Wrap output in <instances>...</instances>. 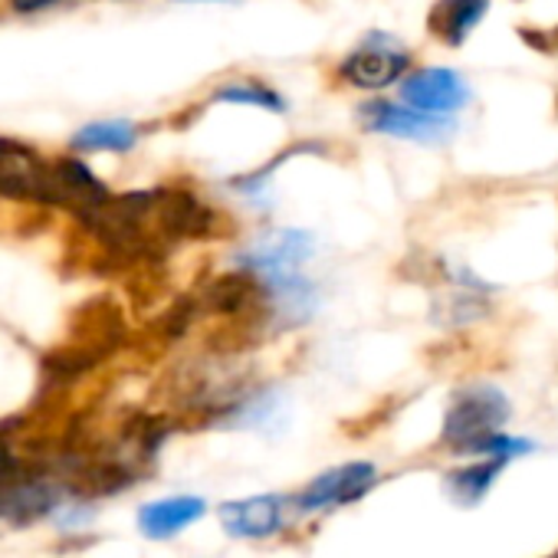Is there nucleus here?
<instances>
[{
  "label": "nucleus",
  "mask_w": 558,
  "mask_h": 558,
  "mask_svg": "<svg viewBox=\"0 0 558 558\" xmlns=\"http://www.w3.org/2000/svg\"><path fill=\"white\" fill-rule=\"evenodd\" d=\"M210 102H223V106H246V109H259L269 116H287L290 112V99L279 93L272 83L256 80V76H233L223 80L214 93Z\"/></svg>",
  "instance_id": "11"
},
{
  "label": "nucleus",
  "mask_w": 558,
  "mask_h": 558,
  "mask_svg": "<svg viewBox=\"0 0 558 558\" xmlns=\"http://www.w3.org/2000/svg\"><path fill=\"white\" fill-rule=\"evenodd\" d=\"M496 290H473V287H453L434 300V323L444 329H466L489 316Z\"/></svg>",
  "instance_id": "12"
},
{
  "label": "nucleus",
  "mask_w": 558,
  "mask_h": 558,
  "mask_svg": "<svg viewBox=\"0 0 558 558\" xmlns=\"http://www.w3.org/2000/svg\"><path fill=\"white\" fill-rule=\"evenodd\" d=\"M375 483H378V466L368 463V460H355V463H342V466L326 470L323 476H316L293 502L303 512H323V509H332V506L359 502Z\"/></svg>",
  "instance_id": "6"
},
{
  "label": "nucleus",
  "mask_w": 558,
  "mask_h": 558,
  "mask_svg": "<svg viewBox=\"0 0 558 558\" xmlns=\"http://www.w3.org/2000/svg\"><path fill=\"white\" fill-rule=\"evenodd\" d=\"M178 4H230V0H178Z\"/></svg>",
  "instance_id": "16"
},
{
  "label": "nucleus",
  "mask_w": 558,
  "mask_h": 558,
  "mask_svg": "<svg viewBox=\"0 0 558 558\" xmlns=\"http://www.w3.org/2000/svg\"><path fill=\"white\" fill-rule=\"evenodd\" d=\"M493 11V0H434L427 11V34L447 47L460 50L483 27Z\"/></svg>",
  "instance_id": "7"
},
{
  "label": "nucleus",
  "mask_w": 558,
  "mask_h": 558,
  "mask_svg": "<svg viewBox=\"0 0 558 558\" xmlns=\"http://www.w3.org/2000/svg\"><path fill=\"white\" fill-rule=\"evenodd\" d=\"M220 525L233 538H269L287 525L283 512V496H250V499H233L223 502L220 509Z\"/></svg>",
  "instance_id": "8"
},
{
  "label": "nucleus",
  "mask_w": 558,
  "mask_h": 558,
  "mask_svg": "<svg viewBox=\"0 0 558 558\" xmlns=\"http://www.w3.org/2000/svg\"><path fill=\"white\" fill-rule=\"evenodd\" d=\"M555 558H558V555H555Z\"/></svg>",
  "instance_id": "17"
},
{
  "label": "nucleus",
  "mask_w": 558,
  "mask_h": 558,
  "mask_svg": "<svg viewBox=\"0 0 558 558\" xmlns=\"http://www.w3.org/2000/svg\"><path fill=\"white\" fill-rule=\"evenodd\" d=\"M355 119L368 135H385V138L427 145V148L447 145L457 132L453 116H430L408 102H391V99H378V96L362 102L355 109Z\"/></svg>",
  "instance_id": "4"
},
{
  "label": "nucleus",
  "mask_w": 558,
  "mask_h": 558,
  "mask_svg": "<svg viewBox=\"0 0 558 558\" xmlns=\"http://www.w3.org/2000/svg\"><path fill=\"white\" fill-rule=\"evenodd\" d=\"M207 512V502L201 496H171V499H158L138 509V529L142 535L165 542L178 532H184L187 525H194L201 515Z\"/></svg>",
  "instance_id": "9"
},
{
  "label": "nucleus",
  "mask_w": 558,
  "mask_h": 558,
  "mask_svg": "<svg viewBox=\"0 0 558 558\" xmlns=\"http://www.w3.org/2000/svg\"><path fill=\"white\" fill-rule=\"evenodd\" d=\"M414 70V53L388 31H368L336 66V80L349 89L378 96Z\"/></svg>",
  "instance_id": "2"
},
{
  "label": "nucleus",
  "mask_w": 558,
  "mask_h": 558,
  "mask_svg": "<svg viewBox=\"0 0 558 558\" xmlns=\"http://www.w3.org/2000/svg\"><path fill=\"white\" fill-rule=\"evenodd\" d=\"M303 155H329V145H326V142H296V145L283 148L279 155H272L266 165H259V168H253V171H243V174H233V178L227 181V187H230L236 197H243V201L263 207V204L269 201V194H272V178L287 168L290 158H303Z\"/></svg>",
  "instance_id": "10"
},
{
  "label": "nucleus",
  "mask_w": 558,
  "mask_h": 558,
  "mask_svg": "<svg viewBox=\"0 0 558 558\" xmlns=\"http://www.w3.org/2000/svg\"><path fill=\"white\" fill-rule=\"evenodd\" d=\"M57 4H66V0H14V11L17 14H40V11H50Z\"/></svg>",
  "instance_id": "15"
},
{
  "label": "nucleus",
  "mask_w": 558,
  "mask_h": 558,
  "mask_svg": "<svg viewBox=\"0 0 558 558\" xmlns=\"http://www.w3.org/2000/svg\"><path fill=\"white\" fill-rule=\"evenodd\" d=\"M509 417H512V404H509L506 391L496 385L476 381V385L457 388L450 395L440 440L453 453H466L476 440L502 430Z\"/></svg>",
  "instance_id": "3"
},
{
  "label": "nucleus",
  "mask_w": 558,
  "mask_h": 558,
  "mask_svg": "<svg viewBox=\"0 0 558 558\" xmlns=\"http://www.w3.org/2000/svg\"><path fill=\"white\" fill-rule=\"evenodd\" d=\"M142 142V125H135L132 119H102V122H89L83 125L70 145L76 151H116L125 155Z\"/></svg>",
  "instance_id": "13"
},
{
  "label": "nucleus",
  "mask_w": 558,
  "mask_h": 558,
  "mask_svg": "<svg viewBox=\"0 0 558 558\" xmlns=\"http://www.w3.org/2000/svg\"><path fill=\"white\" fill-rule=\"evenodd\" d=\"M316 253H319V240L313 230L269 227L233 253V269L250 272L256 283H276V279L306 272Z\"/></svg>",
  "instance_id": "1"
},
{
  "label": "nucleus",
  "mask_w": 558,
  "mask_h": 558,
  "mask_svg": "<svg viewBox=\"0 0 558 558\" xmlns=\"http://www.w3.org/2000/svg\"><path fill=\"white\" fill-rule=\"evenodd\" d=\"M398 99L421 112L457 119L473 102V86L453 66H424V70H411L398 83Z\"/></svg>",
  "instance_id": "5"
},
{
  "label": "nucleus",
  "mask_w": 558,
  "mask_h": 558,
  "mask_svg": "<svg viewBox=\"0 0 558 558\" xmlns=\"http://www.w3.org/2000/svg\"><path fill=\"white\" fill-rule=\"evenodd\" d=\"M506 463H509V457H486L483 463H466V466L453 470L444 480L447 496L457 506H476L493 489V483L499 480V473L506 470Z\"/></svg>",
  "instance_id": "14"
}]
</instances>
